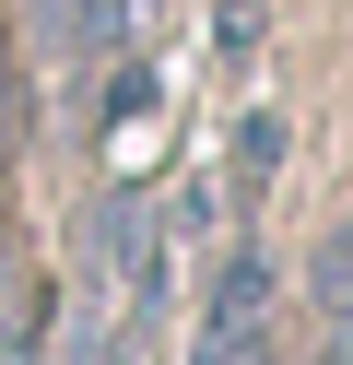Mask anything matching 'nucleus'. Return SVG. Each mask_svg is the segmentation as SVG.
I'll use <instances>...</instances> for the list:
<instances>
[{"mask_svg":"<svg viewBox=\"0 0 353 365\" xmlns=\"http://www.w3.org/2000/svg\"><path fill=\"white\" fill-rule=\"evenodd\" d=\"M177 283V224L153 189H106L83 224V294H71V365H130Z\"/></svg>","mask_w":353,"mask_h":365,"instance_id":"obj_1","label":"nucleus"},{"mask_svg":"<svg viewBox=\"0 0 353 365\" xmlns=\"http://www.w3.org/2000/svg\"><path fill=\"white\" fill-rule=\"evenodd\" d=\"M141 12L153 0H24V36H36V59L59 83H83V71H118V48L141 36Z\"/></svg>","mask_w":353,"mask_h":365,"instance_id":"obj_2","label":"nucleus"},{"mask_svg":"<svg viewBox=\"0 0 353 365\" xmlns=\"http://www.w3.org/2000/svg\"><path fill=\"white\" fill-rule=\"evenodd\" d=\"M271 177H282V118H271V106H247V118L224 130V200H235V212H259Z\"/></svg>","mask_w":353,"mask_h":365,"instance_id":"obj_3","label":"nucleus"},{"mask_svg":"<svg viewBox=\"0 0 353 365\" xmlns=\"http://www.w3.org/2000/svg\"><path fill=\"white\" fill-rule=\"evenodd\" d=\"M306 294H318L329 330H353V236H318V271H306Z\"/></svg>","mask_w":353,"mask_h":365,"instance_id":"obj_4","label":"nucleus"},{"mask_svg":"<svg viewBox=\"0 0 353 365\" xmlns=\"http://www.w3.org/2000/svg\"><path fill=\"white\" fill-rule=\"evenodd\" d=\"M0 365H12V354H0Z\"/></svg>","mask_w":353,"mask_h":365,"instance_id":"obj_5","label":"nucleus"}]
</instances>
